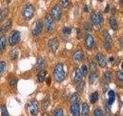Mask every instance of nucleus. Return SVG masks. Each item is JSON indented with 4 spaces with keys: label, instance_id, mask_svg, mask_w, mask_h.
<instances>
[{
    "label": "nucleus",
    "instance_id": "1",
    "mask_svg": "<svg viewBox=\"0 0 123 116\" xmlns=\"http://www.w3.org/2000/svg\"><path fill=\"white\" fill-rule=\"evenodd\" d=\"M53 76L57 82H62L65 79V71L64 70V66L62 64H58L54 69Z\"/></svg>",
    "mask_w": 123,
    "mask_h": 116
},
{
    "label": "nucleus",
    "instance_id": "2",
    "mask_svg": "<svg viewBox=\"0 0 123 116\" xmlns=\"http://www.w3.org/2000/svg\"><path fill=\"white\" fill-rule=\"evenodd\" d=\"M91 21L95 27H96L97 29H100L102 27L103 21H104L102 14L101 13H95V12H93V13L91 14Z\"/></svg>",
    "mask_w": 123,
    "mask_h": 116
},
{
    "label": "nucleus",
    "instance_id": "3",
    "mask_svg": "<svg viewBox=\"0 0 123 116\" xmlns=\"http://www.w3.org/2000/svg\"><path fill=\"white\" fill-rule=\"evenodd\" d=\"M102 36L104 40V46L108 52L111 51V45H112V38L107 30H104L102 32Z\"/></svg>",
    "mask_w": 123,
    "mask_h": 116
},
{
    "label": "nucleus",
    "instance_id": "4",
    "mask_svg": "<svg viewBox=\"0 0 123 116\" xmlns=\"http://www.w3.org/2000/svg\"><path fill=\"white\" fill-rule=\"evenodd\" d=\"M34 13H35V8L32 5H31V4L26 5L22 11L23 18H24L25 20H30V19L33 17Z\"/></svg>",
    "mask_w": 123,
    "mask_h": 116
},
{
    "label": "nucleus",
    "instance_id": "5",
    "mask_svg": "<svg viewBox=\"0 0 123 116\" xmlns=\"http://www.w3.org/2000/svg\"><path fill=\"white\" fill-rule=\"evenodd\" d=\"M45 27L48 33H52L55 29V20L50 14L46 15L45 17Z\"/></svg>",
    "mask_w": 123,
    "mask_h": 116
},
{
    "label": "nucleus",
    "instance_id": "6",
    "mask_svg": "<svg viewBox=\"0 0 123 116\" xmlns=\"http://www.w3.org/2000/svg\"><path fill=\"white\" fill-rule=\"evenodd\" d=\"M62 7L59 5H56L53 6V8L51 10V16L53 18L55 21H59L62 17Z\"/></svg>",
    "mask_w": 123,
    "mask_h": 116
},
{
    "label": "nucleus",
    "instance_id": "7",
    "mask_svg": "<svg viewBox=\"0 0 123 116\" xmlns=\"http://www.w3.org/2000/svg\"><path fill=\"white\" fill-rule=\"evenodd\" d=\"M19 40H20V32L15 30L9 37V44L10 46H15L18 44Z\"/></svg>",
    "mask_w": 123,
    "mask_h": 116
},
{
    "label": "nucleus",
    "instance_id": "8",
    "mask_svg": "<svg viewBox=\"0 0 123 116\" xmlns=\"http://www.w3.org/2000/svg\"><path fill=\"white\" fill-rule=\"evenodd\" d=\"M59 46V42L56 38L51 39V40H49V41L48 42V47H49V51L53 53L57 51Z\"/></svg>",
    "mask_w": 123,
    "mask_h": 116
},
{
    "label": "nucleus",
    "instance_id": "9",
    "mask_svg": "<svg viewBox=\"0 0 123 116\" xmlns=\"http://www.w3.org/2000/svg\"><path fill=\"white\" fill-rule=\"evenodd\" d=\"M85 46L88 50H92L95 46V40L94 37L91 34H86L85 38Z\"/></svg>",
    "mask_w": 123,
    "mask_h": 116
},
{
    "label": "nucleus",
    "instance_id": "10",
    "mask_svg": "<svg viewBox=\"0 0 123 116\" xmlns=\"http://www.w3.org/2000/svg\"><path fill=\"white\" fill-rule=\"evenodd\" d=\"M29 111L32 116H36L38 113V104L36 101H32L29 105Z\"/></svg>",
    "mask_w": 123,
    "mask_h": 116
},
{
    "label": "nucleus",
    "instance_id": "11",
    "mask_svg": "<svg viewBox=\"0 0 123 116\" xmlns=\"http://www.w3.org/2000/svg\"><path fill=\"white\" fill-rule=\"evenodd\" d=\"M42 27H43V23H42V22L41 20L37 21L34 29H32V35L36 37L38 36H39L42 31Z\"/></svg>",
    "mask_w": 123,
    "mask_h": 116
},
{
    "label": "nucleus",
    "instance_id": "12",
    "mask_svg": "<svg viewBox=\"0 0 123 116\" xmlns=\"http://www.w3.org/2000/svg\"><path fill=\"white\" fill-rule=\"evenodd\" d=\"M95 59L100 65V67H105L107 66V60L105 59V57H104V55L102 53H96L95 55Z\"/></svg>",
    "mask_w": 123,
    "mask_h": 116
},
{
    "label": "nucleus",
    "instance_id": "13",
    "mask_svg": "<svg viewBox=\"0 0 123 116\" xmlns=\"http://www.w3.org/2000/svg\"><path fill=\"white\" fill-rule=\"evenodd\" d=\"M71 113L73 116H80V105L78 102L73 103L70 108Z\"/></svg>",
    "mask_w": 123,
    "mask_h": 116
},
{
    "label": "nucleus",
    "instance_id": "14",
    "mask_svg": "<svg viewBox=\"0 0 123 116\" xmlns=\"http://www.w3.org/2000/svg\"><path fill=\"white\" fill-rule=\"evenodd\" d=\"M12 24V22L11 19H8L6 22H5L1 26H0V33H3L9 30Z\"/></svg>",
    "mask_w": 123,
    "mask_h": 116
},
{
    "label": "nucleus",
    "instance_id": "15",
    "mask_svg": "<svg viewBox=\"0 0 123 116\" xmlns=\"http://www.w3.org/2000/svg\"><path fill=\"white\" fill-rule=\"evenodd\" d=\"M74 80H75V82H76V83H79V82H81V81L82 80V77H83V76H82V72H81V71L79 69H77L76 71H75V73H74Z\"/></svg>",
    "mask_w": 123,
    "mask_h": 116
},
{
    "label": "nucleus",
    "instance_id": "16",
    "mask_svg": "<svg viewBox=\"0 0 123 116\" xmlns=\"http://www.w3.org/2000/svg\"><path fill=\"white\" fill-rule=\"evenodd\" d=\"M6 46V38L5 35L0 36V53H2L5 50Z\"/></svg>",
    "mask_w": 123,
    "mask_h": 116
},
{
    "label": "nucleus",
    "instance_id": "17",
    "mask_svg": "<svg viewBox=\"0 0 123 116\" xmlns=\"http://www.w3.org/2000/svg\"><path fill=\"white\" fill-rule=\"evenodd\" d=\"M83 56H84L83 52L82 50H77V51H75L74 54H73V59L76 62H79L82 60Z\"/></svg>",
    "mask_w": 123,
    "mask_h": 116
},
{
    "label": "nucleus",
    "instance_id": "18",
    "mask_svg": "<svg viewBox=\"0 0 123 116\" xmlns=\"http://www.w3.org/2000/svg\"><path fill=\"white\" fill-rule=\"evenodd\" d=\"M108 95H109V100H108V104L109 105H111L115 100V94L114 91L110 90L109 91V93H108Z\"/></svg>",
    "mask_w": 123,
    "mask_h": 116
},
{
    "label": "nucleus",
    "instance_id": "19",
    "mask_svg": "<svg viewBox=\"0 0 123 116\" xmlns=\"http://www.w3.org/2000/svg\"><path fill=\"white\" fill-rule=\"evenodd\" d=\"M109 24H110V27L114 31H116L118 29V23L115 18L111 17L109 19Z\"/></svg>",
    "mask_w": 123,
    "mask_h": 116
},
{
    "label": "nucleus",
    "instance_id": "20",
    "mask_svg": "<svg viewBox=\"0 0 123 116\" xmlns=\"http://www.w3.org/2000/svg\"><path fill=\"white\" fill-rule=\"evenodd\" d=\"M9 14V9H2L1 12H0V22H2L3 20H5V19L8 17V15Z\"/></svg>",
    "mask_w": 123,
    "mask_h": 116
},
{
    "label": "nucleus",
    "instance_id": "21",
    "mask_svg": "<svg viewBox=\"0 0 123 116\" xmlns=\"http://www.w3.org/2000/svg\"><path fill=\"white\" fill-rule=\"evenodd\" d=\"M82 108V116H87L89 113V106H88V104L87 103H83Z\"/></svg>",
    "mask_w": 123,
    "mask_h": 116
},
{
    "label": "nucleus",
    "instance_id": "22",
    "mask_svg": "<svg viewBox=\"0 0 123 116\" xmlns=\"http://www.w3.org/2000/svg\"><path fill=\"white\" fill-rule=\"evenodd\" d=\"M45 66V60L43 58H38L37 60L36 64V69L37 70H40L42 68H43V67Z\"/></svg>",
    "mask_w": 123,
    "mask_h": 116
},
{
    "label": "nucleus",
    "instance_id": "23",
    "mask_svg": "<svg viewBox=\"0 0 123 116\" xmlns=\"http://www.w3.org/2000/svg\"><path fill=\"white\" fill-rule=\"evenodd\" d=\"M45 77H46V71H44V70H42L38 74V80L39 82H43L45 79Z\"/></svg>",
    "mask_w": 123,
    "mask_h": 116
},
{
    "label": "nucleus",
    "instance_id": "24",
    "mask_svg": "<svg viewBox=\"0 0 123 116\" xmlns=\"http://www.w3.org/2000/svg\"><path fill=\"white\" fill-rule=\"evenodd\" d=\"M89 99H90V102L91 103H92V104L95 103L98 101V92L95 91V92L92 93V94L90 95Z\"/></svg>",
    "mask_w": 123,
    "mask_h": 116
},
{
    "label": "nucleus",
    "instance_id": "25",
    "mask_svg": "<svg viewBox=\"0 0 123 116\" xmlns=\"http://www.w3.org/2000/svg\"><path fill=\"white\" fill-rule=\"evenodd\" d=\"M96 78H97V74L96 73H91V74L88 77V81H89V84H92L95 83V81L96 80Z\"/></svg>",
    "mask_w": 123,
    "mask_h": 116
},
{
    "label": "nucleus",
    "instance_id": "26",
    "mask_svg": "<svg viewBox=\"0 0 123 116\" xmlns=\"http://www.w3.org/2000/svg\"><path fill=\"white\" fill-rule=\"evenodd\" d=\"M79 94L78 93H75V94H73L70 98V102L72 104L76 103L79 101Z\"/></svg>",
    "mask_w": 123,
    "mask_h": 116
},
{
    "label": "nucleus",
    "instance_id": "27",
    "mask_svg": "<svg viewBox=\"0 0 123 116\" xmlns=\"http://www.w3.org/2000/svg\"><path fill=\"white\" fill-rule=\"evenodd\" d=\"M18 53L16 49H14L12 50H11V52H10V57H11V59H12V60L16 59V58L18 57Z\"/></svg>",
    "mask_w": 123,
    "mask_h": 116
},
{
    "label": "nucleus",
    "instance_id": "28",
    "mask_svg": "<svg viewBox=\"0 0 123 116\" xmlns=\"http://www.w3.org/2000/svg\"><path fill=\"white\" fill-rule=\"evenodd\" d=\"M104 77H105V80L107 83H109L111 79V73L110 71H106L104 73Z\"/></svg>",
    "mask_w": 123,
    "mask_h": 116
},
{
    "label": "nucleus",
    "instance_id": "29",
    "mask_svg": "<svg viewBox=\"0 0 123 116\" xmlns=\"http://www.w3.org/2000/svg\"><path fill=\"white\" fill-rule=\"evenodd\" d=\"M6 67V62L5 61H1V62H0V76H1L4 72H5Z\"/></svg>",
    "mask_w": 123,
    "mask_h": 116
},
{
    "label": "nucleus",
    "instance_id": "30",
    "mask_svg": "<svg viewBox=\"0 0 123 116\" xmlns=\"http://www.w3.org/2000/svg\"><path fill=\"white\" fill-rule=\"evenodd\" d=\"M1 113H2V116H9V111H8V109L6 105H2L1 107Z\"/></svg>",
    "mask_w": 123,
    "mask_h": 116
},
{
    "label": "nucleus",
    "instance_id": "31",
    "mask_svg": "<svg viewBox=\"0 0 123 116\" xmlns=\"http://www.w3.org/2000/svg\"><path fill=\"white\" fill-rule=\"evenodd\" d=\"M80 71H81V72H82V76L86 77L87 74H88V67H87V65L83 64L82 66V67H81Z\"/></svg>",
    "mask_w": 123,
    "mask_h": 116
},
{
    "label": "nucleus",
    "instance_id": "32",
    "mask_svg": "<svg viewBox=\"0 0 123 116\" xmlns=\"http://www.w3.org/2000/svg\"><path fill=\"white\" fill-rule=\"evenodd\" d=\"M69 2H70V0H59L60 6L63 7V8L68 7L69 5Z\"/></svg>",
    "mask_w": 123,
    "mask_h": 116
},
{
    "label": "nucleus",
    "instance_id": "33",
    "mask_svg": "<svg viewBox=\"0 0 123 116\" xmlns=\"http://www.w3.org/2000/svg\"><path fill=\"white\" fill-rule=\"evenodd\" d=\"M89 69L92 73H95L97 71V67H96V64L95 63H90L89 64Z\"/></svg>",
    "mask_w": 123,
    "mask_h": 116
},
{
    "label": "nucleus",
    "instance_id": "34",
    "mask_svg": "<svg viewBox=\"0 0 123 116\" xmlns=\"http://www.w3.org/2000/svg\"><path fill=\"white\" fill-rule=\"evenodd\" d=\"M62 33L65 35H69L72 33V28H70V27H64L62 29Z\"/></svg>",
    "mask_w": 123,
    "mask_h": 116
},
{
    "label": "nucleus",
    "instance_id": "35",
    "mask_svg": "<svg viewBox=\"0 0 123 116\" xmlns=\"http://www.w3.org/2000/svg\"><path fill=\"white\" fill-rule=\"evenodd\" d=\"M94 115H95V116H103V111L101 109L97 108V109L95 110Z\"/></svg>",
    "mask_w": 123,
    "mask_h": 116
},
{
    "label": "nucleus",
    "instance_id": "36",
    "mask_svg": "<svg viewBox=\"0 0 123 116\" xmlns=\"http://www.w3.org/2000/svg\"><path fill=\"white\" fill-rule=\"evenodd\" d=\"M116 76H117V78H118L119 80H120V81H122V80H123V72H122V71H118Z\"/></svg>",
    "mask_w": 123,
    "mask_h": 116
},
{
    "label": "nucleus",
    "instance_id": "37",
    "mask_svg": "<svg viewBox=\"0 0 123 116\" xmlns=\"http://www.w3.org/2000/svg\"><path fill=\"white\" fill-rule=\"evenodd\" d=\"M49 105V102L48 100H45V102L42 103V108H43L44 110H46L48 108Z\"/></svg>",
    "mask_w": 123,
    "mask_h": 116
},
{
    "label": "nucleus",
    "instance_id": "38",
    "mask_svg": "<svg viewBox=\"0 0 123 116\" xmlns=\"http://www.w3.org/2000/svg\"><path fill=\"white\" fill-rule=\"evenodd\" d=\"M80 84H79V86H78V87H77V89H78V91H82V90H83V88H84V85H85V83L83 82V81L82 80L81 82H79Z\"/></svg>",
    "mask_w": 123,
    "mask_h": 116
},
{
    "label": "nucleus",
    "instance_id": "39",
    "mask_svg": "<svg viewBox=\"0 0 123 116\" xmlns=\"http://www.w3.org/2000/svg\"><path fill=\"white\" fill-rule=\"evenodd\" d=\"M55 116H63V110L62 109H58L55 111Z\"/></svg>",
    "mask_w": 123,
    "mask_h": 116
},
{
    "label": "nucleus",
    "instance_id": "40",
    "mask_svg": "<svg viewBox=\"0 0 123 116\" xmlns=\"http://www.w3.org/2000/svg\"><path fill=\"white\" fill-rule=\"evenodd\" d=\"M17 85V80H12L11 82H10V86L11 87H15Z\"/></svg>",
    "mask_w": 123,
    "mask_h": 116
},
{
    "label": "nucleus",
    "instance_id": "41",
    "mask_svg": "<svg viewBox=\"0 0 123 116\" xmlns=\"http://www.w3.org/2000/svg\"><path fill=\"white\" fill-rule=\"evenodd\" d=\"M109 10V5H107V7H106V9L105 10V13H108V12Z\"/></svg>",
    "mask_w": 123,
    "mask_h": 116
},
{
    "label": "nucleus",
    "instance_id": "42",
    "mask_svg": "<svg viewBox=\"0 0 123 116\" xmlns=\"http://www.w3.org/2000/svg\"><path fill=\"white\" fill-rule=\"evenodd\" d=\"M106 112H107V114H109V115L111 113L110 109H109V107H106Z\"/></svg>",
    "mask_w": 123,
    "mask_h": 116
},
{
    "label": "nucleus",
    "instance_id": "43",
    "mask_svg": "<svg viewBox=\"0 0 123 116\" xmlns=\"http://www.w3.org/2000/svg\"><path fill=\"white\" fill-rule=\"evenodd\" d=\"M88 11V6H84V12H86V13H87Z\"/></svg>",
    "mask_w": 123,
    "mask_h": 116
},
{
    "label": "nucleus",
    "instance_id": "44",
    "mask_svg": "<svg viewBox=\"0 0 123 116\" xmlns=\"http://www.w3.org/2000/svg\"><path fill=\"white\" fill-rule=\"evenodd\" d=\"M42 116H49V115L47 114V113H44L43 115H42Z\"/></svg>",
    "mask_w": 123,
    "mask_h": 116
},
{
    "label": "nucleus",
    "instance_id": "45",
    "mask_svg": "<svg viewBox=\"0 0 123 116\" xmlns=\"http://www.w3.org/2000/svg\"><path fill=\"white\" fill-rule=\"evenodd\" d=\"M0 94H1V90H0Z\"/></svg>",
    "mask_w": 123,
    "mask_h": 116
},
{
    "label": "nucleus",
    "instance_id": "46",
    "mask_svg": "<svg viewBox=\"0 0 123 116\" xmlns=\"http://www.w3.org/2000/svg\"><path fill=\"white\" fill-rule=\"evenodd\" d=\"M100 1H102V0H100Z\"/></svg>",
    "mask_w": 123,
    "mask_h": 116
}]
</instances>
